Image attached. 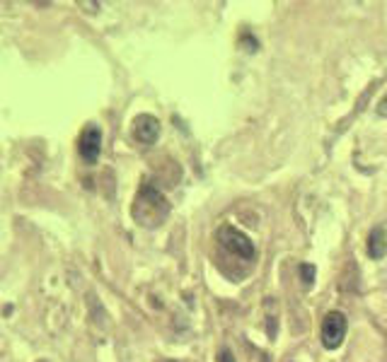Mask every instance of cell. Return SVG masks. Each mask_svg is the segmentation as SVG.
Wrapping results in <instances>:
<instances>
[{
  "instance_id": "4",
  "label": "cell",
  "mask_w": 387,
  "mask_h": 362,
  "mask_svg": "<svg viewBox=\"0 0 387 362\" xmlns=\"http://www.w3.org/2000/svg\"><path fill=\"white\" fill-rule=\"evenodd\" d=\"M346 336V317L341 312H327V317L322 321V343L324 348L337 350L341 343H344Z\"/></svg>"
},
{
  "instance_id": "7",
  "label": "cell",
  "mask_w": 387,
  "mask_h": 362,
  "mask_svg": "<svg viewBox=\"0 0 387 362\" xmlns=\"http://www.w3.org/2000/svg\"><path fill=\"white\" fill-rule=\"evenodd\" d=\"M300 273L305 275V285H313V278H315V268L313 266H308V263H305V266H300Z\"/></svg>"
},
{
  "instance_id": "9",
  "label": "cell",
  "mask_w": 387,
  "mask_h": 362,
  "mask_svg": "<svg viewBox=\"0 0 387 362\" xmlns=\"http://www.w3.org/2000/svg\"><path fill=\"white\" fill-rule=\"evenodd\" d=\"M378 114L380 116H387V94L378 101Z\"/></svg>"
},
{
  "instance_id": "5",
  "label": "cell",
  "mask_w": 387,
  "mask_h": 362,
  "mask_svg": "<svg viewBox=\"0 0 387 362\" xmlns=\"http://www.w3.org/2000/svg\"><path fill=\"white\" fill-rule=\"evenodd\" d=\"M131 133L143 145H152L157 140V135H160V121L150 114H139L134 119V124H131Z\"/></svg>"
},
{
  "instance_id": "8",
  "label": "cell",
  "mask_w": 387,
  "mask_h": 362,
  "mask_svg": "<svg viewBox=\"0 0 387 362\" xmlns=\"http://www.w3.org/2000/svg\"><path fill=\"white\" fill-rule=\"evenodd\" d=\"M218 362H235V355L230 353V348H223L218 353Z\"/></svg>"
},
{
  "instance_id": "3",
  "label": "cell",
  "mask_w": 387,
  "mask_h": 362,
  "mask_svg": "<svg viewBox=\"0 0 387 362\" xmlns=\"http://www.w3.org/2000/svg\"><path fill=\"white\" fill-rule=\"evenodd\" d=\"M78 152H80V160L85 165H95L100 160V152H102V129L95 124H88L83 129V133L78 138Z\"/></svg>"
},
{
  "instance_id": "1",
  "label": "cell",
  "mask_w": 387,
  "mask_h": 362,
  "mask_svg": "<svg viewBox=\"0 0 387 362\" xmlns=\"http://www.w3.org/2000/svg\"><path fill=\"white\" fill-rule=\"evenodd\" d=\"M131 215H134L136 222H141L143 227H157L165 222L167 215H170V203L162 196L160 188L143 181L139 188V196H136V201H134V208H131Z\"/></svg>"
},
{
  "instance_id": "6",
  "label": "cell",
  "mask_w": 387,
  "mask_h": 362,
  "mask_svg": "<svg viewBox=\"0 0 387 362\" xmlns=\"http://www.w3.org/2000/svg\"><path fill=\"white\" fill-rule=\"evenodd\" d=\"M368 256L370 258H383L387 256V227L380 225L368 234Z\"/></svg>"
},
{
  "instance_id": "2",
  "label": "cell",
  "mask_w": 387,
  "mask_h": 362,
  "mask_svg": "<svg viewBox=\"0 0 387 362\" xmlns=\"http://www.w3.org/2000/svg\"><path fill=\"white\" fill-rule=\"evenodd\" d=\"M218 242L226 252H230L232 256L242 258V261H252L254 258V244L242 229L232 227V225H221L216 232Z\"/></svg>"
}]
</instances>
